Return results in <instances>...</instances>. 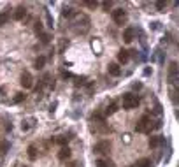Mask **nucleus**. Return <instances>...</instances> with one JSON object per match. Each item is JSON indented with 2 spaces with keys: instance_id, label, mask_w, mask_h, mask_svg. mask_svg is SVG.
<instances>
[{
  "instance_id": "f257e3e1",
  "label": "nucleus",
  "mask_w": 179,
  "mask_h": 167,
  "mask_svg": "<svg viewBox=\"0 0 179 167\" xmlns=\"http://www.w3.org/2000/svg\"><path fill=\"white\" fill-rule=\"evenodd\" d=\"M135 130H137V132H141V134H149V132L153 130V125H151V120H149V116H142V118L137 122V125H135Z\"/></svg>"
},
{
  "instance_id": "f03ea898",
  "label": "nucleus",
  "mask_w": 179,
  "mask_h": 167,
  "mask_svg": "<svg viewBox=\"0 0 179 167\" xmlns=\"http://www.w3.org/2000/svg\"><path fill=\"white\" fill-rule=\"evenodd\" d=\"M139 106V99L134 93H125L123 95V107L125 109H135Z\"/></svg>"
},
{
  "instance_id": "7ed1b4c3",
  "label": "nucleus",
  "mask_w": 179,
  "mask_h": 167,
  "mask_svg": "<svg viewBox=\"0 0 179 167\" xmlns=\"http://www.w3.org/2000/svg\"><path fill=\"white\" fill-rule=\"evenodd\" d=\"M93 151L98 153V155L109 153V151H111V143H109V141H98V143L93 146Z\"/></svg>"
},
{
  "instance_id": "20e7f679",
  "label": "nucleus",
  "mask_w": 179,
  "mask_h": 167,
  "mask_svg": "<svg viewBox=\"0 0 179 167\" xmlns=\"http://www.w3.org/2000/svg\"><path fill=\"white\" fill-rule=\"evenodd\" d=\"M111 16H112V19H114V23H116V25H123V23H125V19H127V12H125L123 9H114Z\"/></svg>"
},
{
  "instance_id": "39448f33",
  "label": "nucleus",
  "mask_w": 179,
  "mask_h": 167,
  "mask_svg": "<svg viewBox=\"0 0 179 167\" xmlns=\"http://www.w3.org/2000/svg\"><path fill=\"white\" fill-rule=\"evenodd\" d=\"M21 86L25 88V90H28V88H32L33 86V77H32V74L30 72H23L21 74Z\"/></svg>"
},
{
  "instance_id": "423d86ee",
  "label": "nucleus",
  "mask_w": 179,
  "mask_h": 167,
  "mask_svg": "<svg viewBox=\"0 0 179 167\" xmlns=\"http://www.w3.org/2000/svg\"><path fill=\"white\" fill-rule=\"evenodd\" d=\"M165 143V139H163V136H153V137H149V148H160L162 144Z\"/></svg>"
},
{
  "instance_id": "0eeeda50",
  "label": "nucleus",
  "mask_w": 179,
  "mask_h": 167,
  "mask_svg": "<svg viewBox=\"0 0 179 167\" xmlns=\"http://www.w3.org/2000/svg\"><path fill=\"white\" fill-rule=\"evenodd\" d=\"M179 74V65L176 62H171V65H169V81L172 83L174 79H176V76Z\"/></svg>"
},
{
  "instance_id": "6e6552de",
  "label": "nucleus",
  "mask_w": 179,
  "mask_h": 167,
  "mask_svg": "<svg viewBox=\"0 0 179 167\" xmlns=\"http://www.w3.org/2000/svg\"><path fill=\"white\" fill-rule=\"evenodd\" d=\"M134 37H135V30H134V28H125V30H123V41H125L127 44H130V42L134 41Z\"/></svg>"
},
{
  "instance_id": "1a4fd4ad",
  "label": "nucleus",
  "mask_w": 179,
  "mask_h": 167,
  "mask_svg": "<svg viewBox=\"0 0 179 167\" xmlns=\"http://www.w3.org/2000/svg\"><path fill=\"white\" fill-rule=\"evenodd\" d=\"M107 72H109L111 76H114V77H118V76L121 74V69H120V65H118V63H114V62H111V63L107 65Z\"/></svg>"
},
{
  "instance_id": "9d476101",
  "label": "nucleus",
  "mask_w": 179,
  "mask_h": 167,
  "mask_svg": "<svg viewBox=\"0 0 179 167\" xmlns=\"http://www.w3.org/2000/svg\"><path fill=\"white\" fill-rule=\"evenodd\" d=\"M58 158L63 160V162L69 160V158H70V148H69V146H63V148L58 151Z\"/></svg>"
},
{
  "instance_id": "9b49d317",
  "label": "nucleus",
  "mask_w": 179,
  "mask_h": 167,
  "mask_svg": "<svg viewBox=\"0 0 179 167\" xmlns=\"http://www.w3.org/2000/svg\"><path fill=\"white\" fill-rule=\"evenodd\" d=\"M128 58H130V51L121 49V51L118 53V62H120V63H127V62H128Z\"/></svg>"
},
{
  "instance_id": "f8f14e48",
  "label": "nucleus",
  "mask_w": 179,
  "mask_h": 167,
  "mask_svg": "<svg viewBox=\"0 0 179 167\" xmlns=\"http://www.w3.org/2000/svg\"><path fill=\"white\" fill-rule=\"evenodd\" d=\"M25 14H26V9H25L23 5H19V7L14 11V19H18V21H19V19H23V18H25Z\"/></svg>"
},
{
  "instance_id": "ddd939ff",
  "label": "nucleus",
  "mask_w": 179,
  "mask_h": 167,
  "mask_svg": "<svg viewBox=\"0 0 179 167\" xmlns=\"http://www.w3.org/2000/svg\"><path fill=\"white\" fill-rule=\"evenodd\" d=\"M26 151H28V158H30V160H35V158H37V148H35L33 144H30Z\"/></svg>"
},
{
  "instance_id": "4468645a",
  "label": "nucleus",
  "mask_w": 179,
  "mask_h": 167,
  "mask_svg": "<svg viewBox=\"0 0 179 167\" xmlns=\"http://www.w3.org/2000/svg\"><path fill=\"white\" fill-rule=\"evenodd\" d=\"M116 111H118V104H116V102H112V104H109V106H107L105 114H107V116H111V114H114Z\"/></svg>"
},
{
  "instance_id": "2eb2a0df",
  "label": "nucleus",
  "mask_w": 179,
  "mask_h": 167,
  "mask_svg": "<svg viewBox=\"0 0 179 167\" xmlns=\"http://www.w3.org/2000/svg\"><path fill=\"white\" fill-rule=\"evenodd\" d=\"M153 164H151V160L149 158H141V160H137V164H135V167H151Z\"/></svg>"
},
{
  "instance_id": "dca6fc26",
  "label": "nucleus",
  "mask_w": 179,
  "mask_h": 167,
  "mask_svg": "<svg viewBox=\"0 0 179 167\" xmlns=\"http://www.w3.org/2000/svg\"><path fill=\"white\" fill-rule=\"evenodd\" d=\"M44 65H46V58L44 56H39L35 60V69H44Z\"/></svg>"
},
{
  "instance_id": "f3484780",
  "label": "nucleus",
  "mask_w": 179,
  "mask_h": 167,
  "mask_svg": "<svg viewBox=\"0 0 179 167\" xmlns=\"http://www.w3.org/2000/svg\"><path fill=\"white\" fill-rule=\"evenodd\" d=\"M25 99H26V95H25V93H21V92H19V93H16V97H14V99H12V102H14V104H19V102H23V100H25Z\"/></svg>"
},
{
  "instance_id": "a211bd4d",
  "label": "nucleus",
  "mask_w": 179,
  "mask_h": 167,
  "mask_svg": "<svg viewBox=\"0 0 179 167\" xmlns=\"http://www.w3.org/2000/svg\"><path fill=\"white\" fill-rule=\"evenodd\" d=\"M74 14V9L72 7H63V11H62V16L63 18H69V16H72Z\"/></svg>"
},
{
  "instance_id": "6ab92c4d",
  "label": "nucleus",
  "mask_w": 179,
  "mask_h": 167,
  "mask_svg": "<svg viewBox=\"0 0 179 167\" xmlns=\"http://www.w3.org/2000/svg\"><path fill=\"white\" fill-rule=\"evenodd\" d=\"M40 41H42V44H47L51 41V35L49 33H40Z\"/></svg>"
},
{
  "instance_id": "aec40b11",
  "label": "nucleus",
  "mask_w": 179,
  "mask_h": 167,
  "mask_svg": "<svg viewBox=\"0 0 179 167\" xmlns=\"http://www.w3.org/2000/svg\"><path fill=\"white\" fill-rule=\"evenodd\" d=\"M69 139H70V137H67V136H60V137H58L56 141H58V143H60L62 146H65V144L69 143Z\"/></svg>"
},
{
  "instance_id": "412c9836",
  "label": "nucleus",
  "mask_w": 179,
  "mask_h": 167,
  "mask_svg": "<svg viewBox=\"0 0 179 167\" xmlns=\"http://www.w3.org/2000/svg\"><path fill=\"white\" fill-rule=\"evenodd\" d=\"M97 167H109L111 164L107 162V160H104V158H100V160H97V164H95Z\"/></svg>"
},
{
  "instance_id": "4be33fe9",
  "label": "nucleus",
  "mask_w": 179,
  "mask_h": 167,
  "mask_svg": "<svg viewBox=\"0 0 179 167\" xmlns=\"http://www.w3.org/2000/svg\"><path fill=\"white\" fill-rule=\"evenodd\" d=\"M7 19H9V16H7L5 12H0V26H2V25H5V23H7Z\"/></svg>"
},
{
  "instance_id": "5701e85b",
  "label": "nucleus",
  "mask_w": 179,
  "mask_h": 167,
  "mask_svg": "<svg viewBox=\"0 0 179 167\" xmlns=\"http://www.w3.org/2000/svg\"><path fill=\"white\" fill-rule=\"evenodd\" d=\"M7 150H9V143H2L0 144V153L4 155V153H7Z\"/></svg>"
},
{
  "instance_id": "b1692460",
  "label": "nucleus",
  "mask_w": 179,
  "mask_h": 167,
  "mask_svg": "<svg viewBox=\"0 0 179 167\" xmlns=\"http://www.w3.org/2000/svg\"><path fill=\"white\" fill-rule=\"evenodd\" d=\"M46 21H47V26H49V28H53V16H51L49 12L46 14Z\"/></svg>"
},
{
  "instance_id": "393cba45",
  "label": "nucleus",
  "mask_w": 179,
  "mask_h": 167,
  "mask_svg": "<svg viewBox=\"0 0 179 167\" xmlns=\"http://www.w3.org/2000/svg\"><path fill=\"white\" fill-rule=\"evenodd\" d=\"M171 93H172V100H174V102H179V88L176 92H171Z\"/></svg>"
},
{
  "instance_id": "a878e982",
  "label": "nucleus",
  "mask_w": 179,
  "mask_h": 167,
  "mask_svg": "<svg viewBox=\"0 0 179 167\" xmlns=\"http://www.w3.org/2000/svg\"><path fill=\"white\" fill-rule=\"evenodd\" d=\"M35 32H37V33H42V23H40V21L35 23Z\"/></svg>"
},
{
  "instance_id": "bb28decb",
  "label": "nucleus",
  "mask_w": 179,
  "mask_h": 167,
  "mask_svg": "<svg viewBox=\"0 0 179 167\" xmlns=\"http://www.w3.org/2000/svg\"><path fill=\"white\" fill-rule=\"evenodd\" d=\"M163 7H165V2H156V9L158 11H162Z\"/></svg>"
},
{
  "instance_id": "cd10ccee",
  "label": "nucleus",
  "mask_w": 179,
  "mask_h": 167,
  "mask_svg": "<svg viewBox=\"0 0 179 167\" xmlns=\"http://www.w3.org/2000/svg\"><path fill=\"white\" fill-rule=\"evenodd\" d=\"M28 129H30L28 122H23V123H21V130H28Z\"/></svg>"
},
{
  "instance_id": "c85d7f7f",
  "label": "nucleus",
  "mask_w": 179,
  "mask_h": 167,
  "mask_svg": "<svg viewBox=\"0 0 179 167\" xmlns=\"http://www.w3.org/2000/svg\"><path fill=\"white\" fill-rule=\"evenodd\" d=\"M88 7H97V2H84Z\"/></svg>"
},
{
  "instance_id": "c756f323",
  "label": "nucleus",
  "mask_w": 179,
  "mask_h": 167,
  "mask_svg": "<svg viewBox=\"0 0 179 167\" xmlns=\"http://www.w3.org/2000/svg\"><path fill=\"white\" fill-rule=\"evenodd\" d=\"M109 7H111V2H104V9L109 11Z\"/></svg>"
},
{
  "instance_id": "7c9ffc66",
  "label": "nucleus",
  "mask_w": 179,
  "mask_h": 167,
  "mask_svg": "<svg viewBox=\"0 0 179 167\" xmlns=\"http://www.w3.org/2000/svg\"><path fill=\"white\" fill-rule=\"evenodd\" d=\"M54 107H56V102H53V104H51V107H49V113H54Z\"/></svg>"
},
{
  "instance_id": "2f4dec72",
  "label": "nucleus",
  "mask_w": 179,
  "mask_h": 167,
  "mask_svg": "<svg viewBox=\"0 0 179 167\" xmlns=\"http://www.w3.org/2000/svg\"><path fill=\"white\" fill-rule=\"evenodd\" d=\"M149 74H151V69H149V67H148V69H144V76H149Z\"/></svg>"
},
{
  "instance_id": "473e14b6",
  "label": "nucleus",
  "mask_w": 179,
  "mask_h": 167,
  "mask_svg": "<svg viewBox=\"0 0 179 167\" xmlns=\"http://www.w3.org/2000/svg\"><path fill=\"white\" fill-rule=\"evenodd\" d=\"M155 111H156V113L160 114V113H162V106H160V104H156V109H155Z\"/></svg>"
},
{
  "instance_id": "72a5a7b5",
  "label": "nucleus",
  "mask_w": 179,
  "mask_h": 167,
  "mask_svg": "<svg viewBox=\"0 0 179 167\" xmlns=\"http://www.w3.org/2000/svg\"><path fill=\"white\" fill-rule=\"evenodd\" d=\"M77 166H79L77 162H70V164H69V166H67V167H77Z\"/></svg>"
},
{
  "instance_id": "f704fd0d",
  "label": "nucleus",
  "mask_w": 179,
  "mask_h": 167,
  "mask_svg": "<svg viewBox=\"0 0 179 167\" xmlns=\"http://www.w3.org/2000/svg\"><path fill=\"white\" fill-rule=\"evenodd\" d=\"M23 167H25V166H23Z\"/></svg>"
}]
</instances>
